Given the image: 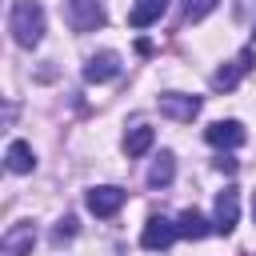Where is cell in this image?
<instances>
[{
  "label": "cell",
  "mask_w": 256,
  "mask_h": 256,
  "mask_svg": "<svg viewBox=\"0 0 256 256\" xmlns=\"http://www.w3.org/2000/svg\"><path fill=\"white\" fill-rule=\"evenodd\" d=\"M8 32L20 48H36L44 40V8L36 0H16L8 12Z\"/></svg>",
  "instance_id": "6da1fadb"
},
{
  "label": "cell",
  "mask_w": 256,
  "mask_h": 256,
  "mask_svg": "<svg viewBox=\"0 0 256 256\" xmlns=\"http://www.w3.org/2000/svg\"><path fill=\"white\" fill-rule=\"evenodd\" d=\"M160 112L164 116H172V120H180V124H192L196 116H200V96H184V92H164L160 100Z\"/></svg>",
  "instance_id": "7a4b0ae2"
},
{
  "label": "cell",
  "mask_w": 256,
  "mask_h": 256,
  "mask_svg": "<svg viewBox=\"0 0 256 256\" xmlns=\"http://www.w3.org/2000/svg\"><path fill=\"white\" fill-rule=\"evenodd\" d=\"M176 236H180V228H176L172 220H164V216H148V224H144V232H140V244H144L148 252H164Z\"/></svg>",
  "instance_id": "3957f363"
},
{
  "label": "cell",
  "mask_w": 256,
  "mask_h": 256,
  "mask_svg": "<svg viewBox=\"0 0 256 256\" xmlns=\"http://www.w3.org/2000/svg\"><path fill=\"white\" fill-rule=\"evenodd\" d=\"M84 204H88L92 216H116L120 204H124V192H120L116 184H100V188H88Z\"/></svg>",
  "instance_id": "277c9868"
},
{
  "label": "cell",
  "mask_w": 256,
  "mask_h": 256,
  "mask_svg": "<svg viewBox=\"0 0 256 256\" xmlns=\"http://www.w3.org/2000/svg\"><path fill=\"white\" fill-rule=\"evenodd\" d=\"M204 140L212 148H240L244 144V124L240 120H216L204 128Z\"/></svg>",
  "instance_id": "5b68a950"
},
{
  "label": "cell",
  "mask_w": 256,
  "mask_h": 256,
  "mask_svg": "<svg viewBox=\"0 0 256 256\" xmlns=\"http://www.w3.org/2000/svg\"><path fill=\"white\" fill-rule=\"evenodd\" d=\"M236 220H240V196H236V188H224L216 196V220H212V228L220 236H228L236 228Z\"/></svg>",
  "instance_id": "8992f818"
},
{
  "label": "cell",
  "mask_w": 256,
  "mask_h": 256,
  "mask_svg": "<svg viewBox=\"0 0 256 256\" xmlns=\"http://www.w3.org/2000/svg\"><path fill=\"white\" fill-rule=\"evenodd\" d=\"M112 76H120V52H96V56H88V64H84V80L88 84H104Z\"/></svg>",
  "instance_id": "52a82bcc"
},
{
  "label": "cell",
  "mask_w": 256,
  "mask_h": 256,
  "mask_svg": "<svg viewBox=\"0 0 256 256\" xmlns=\"http://www.w3.org/2000/svg\"><path fill=\"white\" fill-rule=\"evenodd\" d=\"M32 244H36V228H32V224H16V228H8L4 240H0L4 256H28Z\"/></svg>",
  "instance_id": "ba28073f"
},
{
  "label": "cell",
  "mask_w": 256,
  "mask_h": 256,
  "mask_svg": "<svg viewBox=\"0 0 256 256\" xmlns=\"http://www.w3.org/2000/svg\"><path fill=\"white\" fill-rule=\"evenodd\" d=\"M68 20H72V28H76V32H92V28H100V24H104V12L96 8V0H72Z\"/></svg>",
  "instance_id": "9c48e42d"
},
{
  "label": "cell",
  "mask_w": 256,
  "mask_h": 256,
  "mask_svg": "<svg viewBox=\"0 0 256 256\" xmlns=\"http://www.w3.org/2000/svg\"><path fill=\"white\" fill-rule=\"evenodd\" d=\"M248 68H252V48H244L228 68H220V72L212 76V88H224V92H228V88H236V84H240V76H244Z\"/></svg>",
  "instance_id": "30bf717a"
},
{
  "label": "cell",
  "mask_w": 256,
  "mask_h": 256,
  "mask_svg": "<svg viewBox=\"0 0 256 256\" xmlns=\"http://www.w3.org/2000/svg\"><path fill=\"white\" fill-rule=\"evenodd\" d=\"M164 8H168V0H136L132 12H128V24L132 28H148V24H156L164 16Z\"/></svg>",
  "instance_id": "8fae6325"
},
{
  "label": "cell",
  "mask_w": 256,
  "mask_h": 256,
  "mask_svg": "<svg viewBox=\"0 0 256 256\" xmlns=\"http://www.w3.org/2000/svg\"><path fill=\"white\" fill-rule=\"evenodd\" d=\"M4 160H8V172H16V176H24V172L36 168V152H32V144H24V140H12Z\"/></svg>",
  "instance_id": "7c38bea8"
},
{
  "label": "cell",
  "mask_w": 256,
  "mask_h": 256,
  "mask_svg": "<svg viewBox=\"0 0 256 256\" xmlns=\"http://www.w3.org/2000/svg\"><path fill=\"white\" fill-rule=\"evenodd\" d=\"M172 176H176V156L172 152H160L152 160V168H148V184L152 188H164V184H172Z\"/></svg>",
  "instance_id": "4fadbf2b"
},
{
  "label": "cell",
  "mask_w": 256,
  "mask_h": 256,
  "mask_svg": "<svg viewBox=\"0 0 256 256\" xmlns=\"http://www.w3.org/2000/svg\"><path fill=\"white\" fill-rule=\"evenodd\" d=\"M152 140H156V132H152L148 124H136V128L124 136V152H128V156H144V152L152 148Z\"/></svg>",
  "instance_id": "5bb4252c"
},
{
  "label": "cell",
  "mask_w": 256,
  "mask_h": 256,
  "mask_svg": "<svg viewBox=\"0 0 256 256\" xmlns=\"http://www.w3.org/2000/svg\"><path fill=\"white\" fill-rule=\"evenodd\" d=\"M176 228H180V236H188V240H204L208 232H216V228H208V220H204L200 212H192V208L176 220Z\"/></svg>",
  "instance_id": "9a60e30c"
},
{
  "label": "cell",
  "mask_w": 256,
  "mask_h": 256,
  "mask_svg": "<svg viewBox=\"0 0 256 256\" xmlns=\"http://www.w3.org/2000/svg\"><path fill=\"white\" fill-rule=\"evenodd\" d=\"M216 4H220V0H184V16H188V20H204Z\"/></svg>",
  "instance_id": "2e32d148"
},
{
  "label": "cell",
  "mask_w": 256,
  "mask_h": 256,
  "mask_svg": "<svg viewBox=\"0 0 256 256\" xmlns=\"http://www.w3.org/2000/svg\"><path fill=\"white\" fill-rule=\"evenodd\" d=\"M72 232H76V220H72V216H64V220H60V228H56V240H64V236H72Z\"/></svg>",
  "instance_id": "e0dca14e"
},
{
  "label": "cell",
  "mask_w": 256,
  "mask_h": 256,
  "mask_svg": "<svg viewBox=\"0 0 256 256\" xmlns=\"http://www.w3.org/2000/svg\"><path fill=\"white\" fill-rule=\"evenodd\" d=\"M216 168H220V172H236V160H232V156H220Z\"/></svg>",
  "instance_id": "ac0fdd59"
},
{
  "label": "cell",
  "mask_w": 256,
  "mask_h": 256,
  "mask_svg": "<svg viewBox=\"0 0 256 256\" xmlns=\"http://www.w3.org/2000/svg\"><path fill=\"white\" fill-rule=\"evenodd\" d=\"M252 220H256V192H252Z\"/></svg>",
  "instance_id": "d6986e66"
}]
</instances>
